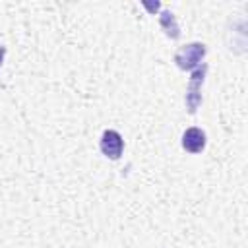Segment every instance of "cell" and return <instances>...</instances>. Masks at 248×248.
<instances>
[{"instance_id":"obj_1","label":"cell","mask_w":248,"mask_h":248,"mask_svg":"<svg viewBox=\"0 0 248 248\" xmlns=\"http://www.w3.org/2000/svg\"><path fill=\"white\" fill-rule=\"evenodd\" d=\"M203 56H205V45L203 43H190V45H184L176 50L174 62L180 70H194L196 66L202 64Z\"/></svg>"},{"instance_id":"obj_2","label":"cell","mask_w":248,"mask_h":248,"mask_svg":"<svg viewBox=\"0 0 248 248\" xmlns=\"http://www.w3.org/2000/svg\"><path fill=\"white\" fill-rule=\"evenodd\" d=\"M205 70H207V66L202 64V68H196L192 78H190V85H188V91H186V107H188V112H192V114L198 110V107L202 103L200 89H202V83H203Z\"/></svg>"},{"instance_id":"obj_3","label":"cell","mask_w":248,"mask_h":248,"mask_svg":"<svg viewBox=\"0 0 248 248\" xmlns=\"http://www.w3.org/2000/svg\"><path fill=\"white\" fill-rule=\"evenodd\" d=\"M101 151L108 159H118L124 149V140L116 130H105L101 136Z\"/></svg>"},{"instance_id":"obj_4","label":"cell","mask_w":248,"mask_h":248,"mask_svg":"<svg viewBox=\"0 0 248 248\" xmlns=\"http://www.w3.org/2000/svg\"><path fill=\"white\" fill-rule=\"evenodd\" d=\"M182 147L188 153H202L205 147V134L200 128H188L182 134Z\"/></svg>"},{"instance_id":"obj_5","label":"cell","mask_w":248,"mask_h":248,"mask_svg":"<svg viewBox=\"0 0 248 248\" xmlns=\"http://www.w3.org/2000/svg\"><path fill=\"white\" fill-rule=\"evenodd\" d=\"M161 25H163V29L167 31V35L170 37V39H178L180 37V31H178V25H176V21H174V16L170 14V12H161Z\"/></svg>"},{"instance_id":"obj_6","label":"cell","mask_w":248,"mask_h":248,"mask_svg":"<svg viewBox=\"0 0 248 248\" xmlns=\"http://www.w3.org/2000/svg\"><path fill=\"white\" fill-rule=\"evenodd\" d=\"M4 52H6V48H4V46H0V64H2V56H4Z\"/></svg>"}]
</instances>
